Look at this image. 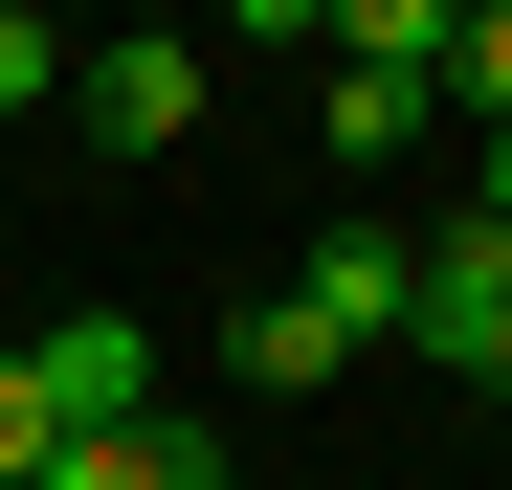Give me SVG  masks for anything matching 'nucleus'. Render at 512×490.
Masks as SVG:
<instances>
[{
  "instance_id": "4",
  "label": "nucleus",
  "mask_w": 512,
  "mask_h": 490,
  "mask_svg": "<svg viewBox=\"0 0 512 490\" xmlns=\"http://www.w3.org/2000/svg\"><path fill=\"white\" fill-rule=\"evenodd\" d=\"M290 312H312V335H334V357H379V335H401V312H423V245H401V223H334V245H312V268H290Z\"/></svg>"
},
{
  "instance_id": "7",
  "label": "nucleus",
  "mask_w": 512,
  "mask_h": 490,
  "mask_svg": "<svg viewBox=\"0 0 512 490\" xmlns=\"http://www.w3.org/2000/svg\"><path fill=\"white\" fill-rule=\"evenodd\" d=\"M67 67H90V45H45V23H23V0H0V112H45V90H67Z\"/></svg>"
},
{
  "instance_id": "6",
  "label": "nucleus",
  "mask_w": 512,
  "mask_h": 490,
  "mask_svg": "<svg viewBox=\"0 0 512 490\" xmlns=\"http://www.w3.org/2000/svg\"><path fill=\"white\" fill-rule=\"evenodd\" d=\"M446 90H468V112L512 134V0H446Z\"/></svg>"
},
{
  "instance_id": "5",
  "label": "nucleus",
  "mask_w": 512,
  "mask_h": 490,
  "mask_svg": "<svg viewBox=\"0 0 512 490\" xmlns=\"http://www.w3.org/2000/svg\"><path fill=\"white\" fill-rule=\"evenodd\" d=\"M45 490H223V424H112V446H67Z\"/></svg>"
},
{
  "instance_id": "1",
  "label": "nucleus",
  "mask_w": 512,
  "mask_h": 490,
  "mask_svg": "<svg viewBox=\"0 0 512 490\" xmlns=\"http://www.w3.org/2000/svg\"><path fill=\"white\" fill-rule=\"evenodd\" d=\"M0 401H23L45 468H67V446L156 424V335H134V312H45V335H0Z\"/></svg>"
},
{
  "instance_id": "3",
  "label": "nucleus",
  "mask_w": 512,
  "mask_h": 490,
  "mask_svg": "<svg viewBox=\"0 0 512 490\" xmlns=\"http://www.w3.org/2000/svg\"><path fill=\"white\" fill-rule=\"evenodd\" d=\"M67 112H90V156H179V134H201V45H179V23H134V45L67 67Z\"/></svg>"
},
{
  "instance_id": "9",
  "label": "nucleus",
  "mask_w": 512,
  "mask_h": 490,
  "mask_svg": "<svg viewBox=\"0 0 512 490\" xmlns=\"http://www.w3.org/2000/svg\"><path fill=\"white\" fill-rule=\"evenodd\" d=\"M468 223H512V134H490V201H468Z\"/></svg>"
},
{
  "instance_id": "2",
  "label": "nucleus",
  "mask_w": 512,
  "mask_h": 490,
  "mask_svg": "<svg viewBox=\"0 0 512 490\" xmlns=\"http://www.w3.org/2000/svg\"><path fill=\"white\" fill-rule=\"evenodd\" d=\"M401 357H446V379H490V401H512V223H446V245H423Z\"/></svg>"
},
{
  "instance_id": "8",
  "label": "nucleus",
  "mask_w": 512,
  "mask_h": 490,
  "mask_svg": "<svg viewBox=\"0 0 512 490\" xmlns=\"http://www.w3.org/2000/svg\"><path fill=\"white\" fill-rule=\"evenodd\" d=\"M0 490H45V424H23V401H0Z\"/></svg>"
}]
</instances>
